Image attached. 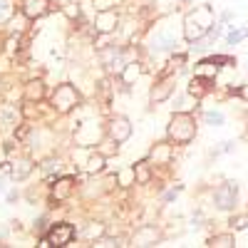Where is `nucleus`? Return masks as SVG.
Masks as SVG:
<instances>
[{"label":"nucleus","mask_w":248,"mask_h":248,"mask_svg":"<svg viewBox=\"0 0 248 248\" xmlns=\"http://www.w3.org/2000/svg\"><path fill=\"white\" fill-rule=\"evenodd\" d=\"M231 20H233V13L231 10H223L221 13V23H231Z\"/></svg>","instance_id":"32"},{"label":"nucleus","mask_w":248,"mask_h":248,"mask_svg":"<svg viewBox=\"0 0 248 248\" xmlns=\"http://www.w3.org/2000/svg\"><path fill=\"white\" fill-rule=\"evenodd\" d=\"M238 201V184L236 181H223L218 189L214 191V203L221 211H231Z\"/></svg>","instance_id":"4"},{"label":"nucleus","mask_w":248,"mask_h":248,"mask_svg":"<svg viewBox=\"0 0 248 248\" xmlns=\"http://www.w3.org/2000/svg\"><path fill=\"white\" fill-rule=\"evenodd\" d=\"M159 241V233L154 226H144V229H139L134 236H132V243L134 246H154Z\"/></svg>","instance_id":"16"},{"label":"nucleus","mask_w":248,"mask_h":248,"mask_svg":"<svg viewBox=\"0 0 248 248\" xmlns=\"http://www.w3.org/2000/svg\"><path fill=\"white\" fill-rule=\"evenodd\" d=\"M154 164L152 161H137L134 164V174H137V184H149L154 176Z\"/></svg>","instance_id":"19"},{"label":"nucleus","mask_w":248,"mask_h":248,"mask_svg":"<svg viewBox=\"0 0 248 248\" xmlns=\"http://www.w3.org/2000/svg\"><path fill=\"white\" fill-rule=\"evenodd\" d=\"M196 137V119L189 112H174L167 127V139L174 147H186Z\"/></svg>","instance_id":"2"},{"label":"nucleus","mask_w":248,"mask_h":248,"mask_svg":"<svg viewBox=\"0 0 248 248\" xmlns=\"http://www.w3.org/2000/svg\"><path fill=\"white\" fill-rule=\"evenodd\" d=\"M139 77H141V62H137V60H129L119 72V79H122L124 87H132Z\"/></svg>","instance_id":"10"},{"label":"nucleus","mask_w":248,"mask_h":248,"mask_svg":"<svg viewBox=\"0 0 248 248\" xmlns=\"http://www.w3.org/2000/svg\"><path fill=\"white\" fill-rule=\"evenodd\" d=\"M181 191H184V184H176V186H171L169 191L161 194V201H164V203H171V201H176V196H179Z\"/></svg>","instance_id":"27"},{"label":"nucleus","mask_w":248,"mask_h":248,"mask_svg":"<svg viewBox=\"0 0 248 248\" xmlns=\"http://www.w3.org/2000/svg\"><path fill=\"white\" fill-rule=\"evenodd\" d=\"M218 70H221V67L216 65L211 57H206V60H201V62H196V65H194V75H196V77L211 79V82H214V77L218 75Z\"/></svg>","instance_id":"13"},{"label":"nucleus","mask_w":248,"mask_h":248,"mask_svg":"<svg viewBox=\"0 0 248 248\" xmlns=\"http://www.w3.org/2000/svg\"><path fill=\"white\" fill-rule=\"evenodd\" d=\"M30 171H32V159H17V161H13V167H10V176H13V181H25L28 176H30Z\"/></svg>","instance_id":"15"},{"label":"nucleus","mask_w":248,"mask_h":248,"mask_svg":"<svg viewBox=\"0 0 248 248\" xmlns=\"http://www.w3.org/2000/svg\"><path fill=\"white\" fill-rule=\"evenodd\" d=\"M174 87H176V82H174L171 75L161 77L156 85L149 90V102H152V105H161V102H167V99L174 94Z\"/></svg>","instance_id":"7"},{"label":"nucleus","mask_w":248,"mask_h":248,"mask_svg":"<svg viewBox=\"0 0 248 248\" xmlns=\"http://www.w3.org/2000/svg\"><path fill=\"white\" fill-rule=\"evenodd\" d=\"M23 97H25V102H40L45 97V82L43 79H30L23 90Z\"/></svg>","instance_id":"17"},{"label":"nucleus","mask_w":248,"mask_h":248,"mask_svg":"<svg viewBox=\"0 0 248 248\" xmlns=\"http://www.w3.org/2000/svg\"><path fill=\"white\" fill-rule=\"evenodd\" d=\"M102 139V129L97 127L94 122H82L75 127V141L77 147H92V144H97Z\"/></svg>","instance_id":"6"},{"label":"nucleus","mask_w":248,"mask_h":248,"mask_svg":"<svg viewBox=\"0 0 248 248\" xmlns=\"http://www.w3.org/2000/svg\"><path fill=\"white\" fill-rule=\"evenodd\" d=\"M114 179H117V184L122 186V189H127V186L137 184V174H134V167H124V169H119Z\"/></svg>","instance_id":"22"},{"label":"nucleus","mask_w":248,"mask_h":248,"mask_svg":"<svg viewBox=\"0 0 248 248\" xmlns=\"http://www.w3.org/2000/svg\"><path fill=\"white\" fill-rule=\"evenodd\" d=\"M209 82H211V79H203V77H196V75H194V79L189 82V87H186V92L194 94L196 99H201L206 92H209Z\"/></svg>","instance_id":"20"},{"label":"nucleus","mask_w":248,"mask_h":248,"mask_svg":"<svg viewBox=\"0 0 248 248\" xmlns=\"http://www.w3.org/2000/svg\"><path fill=\"white\" fill-rule=\"evenodd\" d=\"M8 201H10V203L17 201V191H8Z\"/></svg>","instance_id":"33"},{"label":"nucleus","mask_w":248,"mask_h":248,"mask_svg":"<svg viewBox=\"0 0 248 248\" xmlns=\"http://www.w3.org/2000/svg\"><path fill=\"white\" fill-rule=\"evenodd\" d=\"M171 156H174V144L167 141V144H156L152 149V164H171Z\"/></svg>","instance_id":"14"},{"label":"nucleus","mask_w":248,"mask_h":248,"mask_svg":"<svg viewBox=\"0 0 248 248\" xmlns=\"http://www.w3.org/2000/svg\"><path fill=\"white\" fill-rule=\"evenodd\" d=\"M119 28V15L114 10H99L94 20V30L97 32H114Z\"/></svg>","instance_id":"9"},{"label":"nucleus","mask_w":248,"mask_h":248,"mask_svg":"<svg viewBox=\"0 0 248 248\" xmlns=\"http://www.w3.org/2000/svg\"><path fill=\"white\" fill-rule=\"evenodd\" d=\"M214 25H216L214 8L211 5H196L191 13L184 15V40L191 45V43H196V40L209 35V30Z\"/></svg>","instance_id":"1"},{"label":"nucleus","mask_w":248,"mask_h":248,"mask_svg":"<svg viewBox=\"0 0 248 248\" xmlns=\"http://www.w3.org/2000/svg\"><path fill=\"white\" fill-rule=\"evenodd\" d=\"M72 189H75V179H72V176L57 179L55 186H52V201H65V199H70Z\"/></svg>","instance_id":"11"},{"label":"nucleus","mask_w":248,"mask_h":248,"mask_svg":"<svg viewBox=\"0 0 248 248\" xmlns=\"http://www.w3.org/2000/svg\"><path fill=\"white\" fill-rule=\"evenodd\" d=\"M85 236H87V238H102V236H105V226H102V223L87 226V229H85Z\"/></svg>","instance_id":"28"},{"label":"nucleus","mask_w":248,"mask_h":248,"mask_svg":"<svg viewBox=\"0 0 248 248\" xmlns=\"http://www.w3.org/2000/svg\"><path fill=\"white\" fill-rule=\"evenodd\" d=\"M65 15L72 17V20H77V17H79V8H77L75 3H70V5H65Z\"/></svg>","instance_id":"31"},{"label":"nucleus","mask_w":248,"mask_h":248,"mask_svg":"<svg viewBox=\"0 0 248 248\" xmlns=\"http://www.w3.org/2000/svg\"><path fill=\"white\" fill-rule=\"evenodd\" d=\"M167 65H169L171 70H179V67H184V65H186V55H184V52H179V55H171V60L167 62Z\"/></svg>","instance_id":"30"},{"label":"nucleus","mask_w":248,"mask_h":248,"mask_svg":"<svg viewBox=\"0 0 248 248\" xmlns=\"http://www.w3.org/2000/svg\"><path fill=\"white\" fill-rule=\"evenodd\" d=\"M17 122H20V112L13 105L0 107V124H3V127H17Z\"/></svg>","instance_id":"18"},{"label":"nucleus","mask_w":248,"mask_h":248,"mask_svg":"<svg viewBox=\"0 0 248 248\" xmlns=\"http://www.w3.org/2000/svg\"><path fill=\"white\" fill-rule=\"evenodd\" d=\"M209 246L211 248H233L236 246V238H233V231L229 233H216L209 238Z\"/></svg>","instance_id":"21"},{"label":"nucleus","mask_w":248,"mask_h":248,"mask_svg":"<svg viewBox=\"0 0 248 248\" xmlns=\"http://www.w3.org/2000/svg\"><path fill=\"white\" fill-rule=\"evenodd\" d=\"M124 0H94V8L97 10H112L114 5H122Z\"/></svg>","instance_id":"29"},{"label":"nucleus","mask_w":248,"mask_h":248,"mask_svg":"<svg viewBox=\"0 0 248 248\" xmlns=\"http://www.w3.org/2000/svg\"><path fill=\"white\" fill-rule=\"evenodd\" d=\"M248 229V214H238L231 218V231H246Z\"/></svg>","instance_id":"26"},{"label":"nucleus","mask_w":248,"mask_h":248,"mask_svg":"<svg viewBox=\"0 0 248 248\" xmlns=\"http://www.w3.org/2000/svg\"><path fill=\"white\" fill-rule=\"evenodd\" d=\"M72 238H75V226L72 223H55L47 231L50 246H70Z\"/></svg>","instance_id":"8"},{"label":"nucleus","mask_w":248,"mask_h":248,"mask_svg":"<svg viewBox=\"0 0 248 248\" xmlns=\"http://www.w3.org/2000/svg\"><path fill=\"white\" fill-rule=\"evenodd\" d=\"M47 3L50 0H23V15L28 20H37L47 13Z\"/></svg>","instance_id":"12"},{"label":"nucleus","mask_w":248,"mask_h":248,"mask_svg":"<svg viewBox=\"0 0 248 248\" xmlns=\"http://www.w3.org/2000/svg\"><path fill=\"white\" fill-rule=\"evenodd\" d=\"M203 122L209 124V127H223V124H226V114L218 112V109H206L203 112Z\"/></svg>","instance_id":"23"},{"label":"nucleus","mask_w":248,"mask_h":248,"mask_svg":"<svg viewBox=\"0 0 248 248\" xmlns=\"http://www.w3.org/2000/svg\"><path fill=\"white\" fill-rule=\"evenodd\" d=\"M40 169H43L45 176H52V174H57V171L62 169V161H60V159H45Z\"/></svg>","instance_id":"25"},{"label":"nucleus","mask_w":248,"mask_h":248,"mask_svg":"<svg viewBox=\"0 0 248 248\" xmlns=\"http://www.w3.org/2000/svg\"><path fill=\"white\" fill-rule=\"evenodd\" d=\"M107 134H109V139L112 141H117V144H124V141H129V137H132V122L127 119V117H112L109 122H107Z\"/></svg>","instance_id":"5"},{"label":"nucleus","mask_w":248,"mask_h":248,"mask_svg":"<svg viewBox=\"0 0 248 248\" xmlns=\"http://www.w3.org/2000/svg\"><path fill=\"white\" fill-rule=\"evenodd\" d=\"M79 102H82V97H79L77 87L67 85V82L57 85L55 92H52V109H55L57 114H67V112H72L75 107H79Z\"/></svg>","instance_id":"3"},{"label":"nucleus","mask_w":248,"mask_h":248,"mask_svg":"<svg viewBox=\"0 0 248 248\" xmlns=\"http://www.w3.org/2000/svg\"><path fill=\"white\" fill-rule=\"evenodd\" d=\"M248 37V28H236V30H231L229 35H226V45H238L241 40H246Z\"/></svg>","instance_id":"24"}]
</instances>
